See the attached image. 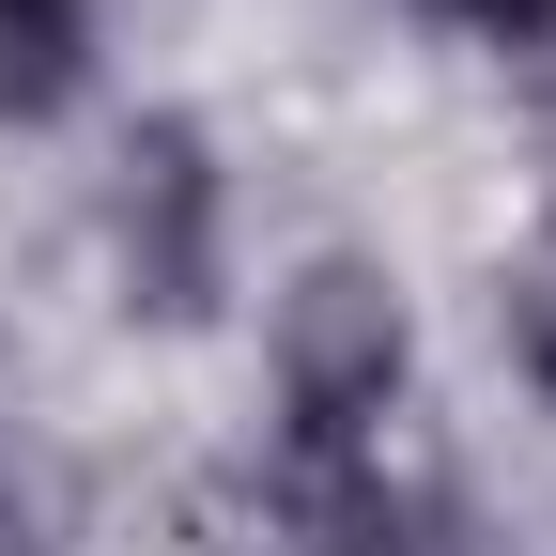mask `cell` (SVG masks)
<instances>
[{
  "mask_svg": "<svg viewBox=\"0 0 556 556\" xmlns=\"http://www.w3.org/2000/svg\"><path fill=\"white\" fill-rule=\"evenodd\" d=\"M417 387V309L371 248H309L294 278L263 294V402H278V448H356L387 433Z\"/></svg>",
  "mask_w": 556,
  "mask_h": 556,
  "instance_id": "cell-1",
  "label": "cell"
},
{
  "mask_svg": "<svg viewBox=\"0 0 556 556\" xmlns=\"http://www.w3.org/2000/svg\"><path fill=\"white\" fill-rule=\"evenodd\" d=\"M93 232H109V278L139 325H201L232 294V170L201 124H124L109 139V186H93Z\"/></svg>",
  "mask_w": 556,
  "mask_h": 556,
  "instance_id": "cell-2",
  "label": "cell"
},
{
  "mask_svg": "<svg viewBox=\"0 0 556 556\" xmlns=\"http://www.w3.org/2000/svg\"><path fill=\"white\" fill-rule=\"evenodd\" d=\"M93 93V0H0V124H62Z\"/></svg>",
  "mask_w": 556,
  "mask_h": 556,
  "instance_id": "cell-3",
  "label": "cell"
},
{
  "mask_svg": "<svg viewBox=\"0 0 556 556\" xmlns=\"http://www.w3.org/2000/svg\"><path fill=\"white\" fill-rule=\"evenodd\" d=\"M495 340H510V371L556 402V217H541V232L495 263Z\"/></svg>",
  "mask_w": 556,
  "mask_h": 556,
  "instance_id": "cell-4",
  "label": "cell"
},
{
  "mask_svg": "<svg viewBox=\"0 0 556 556\" xmlns=\"http://www.w3.org/2000/svg\"><path fill=\"white\" fill-rule=\"evenodd\" d=\"M0 556H62V464L16 417H0Z\"/></svg>",
  "mask_w": 556,
  "mask_h": 556,
  "instance_id": "cell-5",
  "label": "cell"
},
{
  "mask_svg": "<svg viewBox=\"0 0 556 556\" xmlns=\"http://www.w3.org/2000/svg\"><path fill=\"white\" fill-rule=\"evenodd\" d=\"M433 31H464V47H495V62H541L556 47V0H417Z\"/></svg>",
  "mask_w": 556,
  "mask_h": 556,
  "instance_id": "cell-6",
  "label": "cell"
},
{
  "mask_svg": "<svg viewBox=\"0 0 556 556\" xmlns=\"http://www.w3.org/2000/svg\"><path fill=\"white\" fill-rule=\"evenodd\" d=\"M526 78H541V170H556V47H541V62H526Z\"/></svg>",
  "mask_w": 556,
  "mask_h": 556,
  "instance_id": "cell-7",
  "label": "cell"
}]
</instances>
